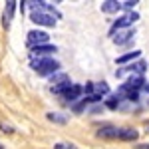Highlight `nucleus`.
Here are the masks:
<instances>
[{"instance_id":"obj_10","label":"nucleus","mask_w":149,"mask_h":149,"mask_svg":"<svg viewBox=\"0 0 149 149\" xmlns=\"http://www.w3.org/2000/svg\"><path fill=\"white\" fill-rule=\"evenodd\" d=\"M117 135H119V129L113 125H102L100 127V131H97V137H102V139H117Z\"/></svg>"},{"instance_id":"obj_9","label":"nucleus","mask_w":149,"mask_h":149,"mask_svg":"<svg viewBox=\"0 0 149 149\" xmlns=\"http://www.w3.org/2000/svg\"><path fill=\"white\" fill-rule=\"evenodd\" d=\"M133 36H135V30H131V28H127V30H117V34H113V40L117 46H121V44H127V42H131L133 40Z\"/></svg>"},{"instance_id":"obj_12","label":"nucleus","mask_w":149,"mask_h":149,"mask_svg":"<svg viewBox=\"0 0 149 149\" xmlns=\"http://www.w3.org/2000/svg\"><path fill=\"white\" fill-rule=\"evenodd\" d=\"M137 137H139V133L135 129H131V127L119 129V135H117V139H121V141H135Z\"/></svg>"},{"instance_id":"obj_25","label":"nucleus","mask_w":149,"mask_h":149,"mask_svg":"<svg viewBox=\"0 0 149 149\" xmlns=\"http://www.w3.org/2000/svg\"><path fill=\"white\" fill-rule=\"evenodd\" d=\"M135 149H149V143H139V145H135Z\"/></svg>"},{"instance_id":"obj_16","label":"nucleus","mask_w":149,"mask_h":149,"mask_svg":"<svg viewBox=\"0 0 149 149\" xmlns=\"http://www.w3.org/2000/svg\"><path fill=\"white\" fill-rule=\"evenodd\" d=\"M139 58H141V52H139V50H133V52H127V54H123V56H119L115 62H117V64H127V62L139 60Z\"/></svg>"},{"instance_id":"obj_26","label":"nucleus","mask_w":149,"mask_h":149,"mask_svg":"<svg viewBox=\"0 0 149 149\" xmlns=\"http://www.w3.org/2000/svg\"><path fill=\"white\" fill-rule=\"evenodd\" d=\"M141 90H143V92H145V93H149V81H145V86H143Z\"/></svg>"},{"instance_id":"obj_6","label":"nucleus","mask_w":149,"mask_h":149,"mask_svg":"<svg viewBox=\"0 0 149 149\" xmlns=\"http://www.w3.org/2000/svg\"><path fill=\"white\" fill-rule=\"evenodd\" d=\"M135 20H139V14L137 12H129L125 16H119L117 20H115L113 28H111V34H115V30H121V28H127L129 24H133Z\"/></svg>"},{"instance_id":"obj_27","label":"nucleus","mask_w":149,"mask_h":149,"mask_svg":"<svg viewBox=\"0 0 149 149\" xmlns=\"http://www.w3.org/2000/svg\"><path fill=\"white\" fill-rule=\"evenodd\" d=\"M145 129H147V133H149V121H147V123H145Z\"/></svg>"},{"instance_id":"obj_15","label":"nucleus","mask_w":149,"mask_h":149,"mask_svg":"<svg viewBox=\"0 0 149 149\" xmlns=\"http://www.w3.org/2000/svg\"><path fill=\"white\" fill-rule=\"evenodd\" d=\"M66 81H70V76H68V74H64V72H58V74H54V76H50V84H54L52 88L62 86V84H66Z\"/></svg>"},{"instance_id":"obj_2","label":"nucleus","mask_w":149,"mask_h":149,"mask_svg":"<svg viewBox=\"0 0 149 149\" xmlns=\"http://www.w3.org/2000/svg\"><path fill=\"white\" fill-rule=\"evenodd\" d=\"M26 44L30 46V50L36 46H42V44H50V36L44 30H30L28 38H26Z\"/></svg>"},{"instance_id":"obj_5","label":"nucleus","mask_w":149,"mask_h":149,"mask_svg":"<svg viewBox=\"0 0 149 149\" xmlns=\"http://www.w3.org/2000/svg\"><path fill=\"white\" fill-rule=\"evenodd\" d=\"M30 20L38 26H56V18L48 12H32L30 14Z\"/></svg>"},{"instance_id":"obj_21","label":"nucleus","mask_w":149,"mask_h":149,"mask_svg":"<svg viewBox=\"0 0 149 149\" xmlns=\"http://www.w3.org/2000/svg\"><path fill=\"white\" fill-rule=\"evenodd\" d=\"M54 149H78V147H76L74 143H56Z\"/></svg>"},{"instance_id":"obj_24","label":"nucleus","mask_w":149,"mask_h":149,"mask_svg":"<svg viewBox=\"0 0 149 149\" xmlns=\"http://www.w3.org/2000/svg\"><path fill=\"white\" fill-rule=\"evenodd\" d=\"M90 111H92V113H100V111H103V105H95V107H92Z\"/></svg>"},{"instance_id":"obj_19","label":"nucleus","mask_w":149,"mask_h":149,"mask_svg":"<svg viewBox=\"0 0 149 149\" xmlns=\"http://www.w3.org/2000/svg\"><path fill=\"white\" fill-rule=\"evenodd\" d=\"M86 105H88L86 100H80V103H74V105H72V111H74V113H81V111L86 109Z\"/></svg>"},{"instance_id":"obj_11","label":"nucleus","mask_w":149,"mask_h":149,"mask_svg":"<svg viewBox=\"0 0 149 149\" xmlns=\"http://www.w3.org/2000/svg\"><path fill=\"white\" fill-rule=\"evenodd\" d=\"M125 86L131 92H139V90L145 86V80H143V76H135V74H133V76H129L125 80Z\"/></svg>"},{"instance_id":"obj_14","label":"nucleus","mask_w":149,"mask_h":149,"mask_svg":"<svg viewBox=\"0 0 149 149\" xmlns=\"http://www.w3.org/2000/svg\"><path fill=\"white\" fill-rule=\"evenodd\" d=\"M121 102H123V97H121L119 93L115 92L113 95H109V97H107V102H105V107H109V109H119V107H121Z\"/></svg>"},{"instance_id":"obj_23","label":"nucleus","mask_w":149,"mask_h":149,"mask_svg":"<svg viewBox=\"0 0 149 149\" xmlns=\"http://www.w3.org/2000/svg\"><path fill=\"white\" fill-rule=\"evenodd\" d=\"M0 129H4V133H12V131H14V129H12L10 125H6V123H2V121H0Z\"/></svg>"},{"instance_id":"obj_13","label":"nucleus","mask_w":149,"mask_h":149,"mask_svg":"<svg viewBox=\"0 0 149 149\" xmlns=\"http://www.w3.org/2000/svg\"><path fill=\"white\" fill-rule=\"evenodd\" d=\"M119 10H123V8H121V2L107 0V2L102 4V12H105V14H113V12H119Z\"/></svg>"},{"instance_id":"obj_22","label":"nucleus","mask_w":149,"mask_h":149,"mask_svg":"<svg viewBox=\"0 0 149 149\" xmlns=\"http://www.w3.org/2000/svg\"><path fill=\"white\" fill-rule=\"evenodd\" d=\"M135 4H137L135 0H127V2H121V8H123V10H131Z\"/></svg>"},{"instance_id":"obj_20","label":"nucleus","mask_w":149,"mask_h":149,"mask_svg":"<svg viewBox=\"0 0 149 149\" xmlns=\"http://www.w3.org/2000/svg\"><path fill=\"white\" fill-rule=\"evenodd\" d=\"M50 121H56V123H66V117H62L60 113H48Z\"/></svg>"},{"instance_id":"obj_3","label":"nucleus","mask_w":149,"mask_h":149,"mask_svg":"<svg viewBox=\"0 0 149 149\" xmlns=\"http://www.w3.org/2000/svg\"><path fill=\"white\" fill-rule=\"evenodd\" d=\"M145 70H147V62H145V60H139V62H135V64H129V66H125V68H119L117 72H115V76L121 78V76H125L127 72H133L135 76H143Z\"/></svg>"},{"instance_id":"obj_18","label":"nucleus","mask_w":149,"mask_h":149,"mask_svg":"<svg viewBox=\"0 0 149 149\" xmlns=\"http://www.w3.org/2000/svg\"><path fill=\"white\" fill-rule=\"evenodd\" d=\"M70 88H72V81H66V84H62V86H56V88H50L54 93H60V95H64V93L68 92Z\"/></svg>"},{"instance_id":"obj_1","label":"nucleus","mask_w":149,"mask_h":149,"mask_svg":"<svg viewBox=\"0 0 149 149\" xmlns=\"http://www.w3.org/2000/svg\"><path fill=\"white\" fill-rule=\"evenodd\" d=\"M30 68L34 70L38 76H54L60 72V64L54 58H40V60H32Z\"/></svg>"},{"instance_id":"obj_8","label":"nucleus","mask_w":149,"mask_h":149,"mask_svg":"<svg viewBox=\"0 0 149 149\" xmlns=\"http://www.w3.org/2000/svg\"><path fill=\"white\" fill-rule=\"evenodd\" d=\"M81 93H84V88H81V86H78V84H72V88H70V90H68L66 93H64L62 97H64V100H66V102H68L70 105H74V103L80 100V95H81Z\"/></svg>"},{"instance_id":"obj_28","label":"nucleus","mask_w":149,"mask_h":149,"mask_svg":"<svg viewBox=\"0 0 149 149\" xmlns=\"http://www.w3.org/2000/svg\"><path fill=\"white\" fill-rule=\"evenodd\" d=\"M0 149H4V147H2V145H0Z\"/></svg>"},{"instance_id":"obj_17","label":"nucleus","mask_w":149,"mask_h":149,"mask_svg":"<svg viewBox=\"0 0 149 149\" xmlns=\"http://www.w3.org/2000/svg\"><path fill=\"white\" fill-rule=\"evenodd\" d=\"M93 93H97V95H107L109 93V86L105 84V81H97V84H93Z\"/></svg>"},{"instance_id":"obj_4","label":"nucleus","mask_w":149,"mask_h":149,"mask_svg":"<svg viewBox=\"0 0 149 149\" xmlns=\"http://www.w3.org/2000/svg\"><path fill=\"white\" fill-rule=\"evenodd\" d=\"M58 52V48L54 44H42V46H36L30 50V58L32 60H40V58H52V54Z\"/></svg>"},{"instance_id":"obj_7","label":"nucleus","mask_w":149,"mask_h":149,"mask_svg":"<svg viewBox=\"0 0 149 149\" xmlns=\"http://www.w3.org/2000/svg\"><path fill=\"white\" fill-rule=\"evenodd\" d=\"M16 4H18V2L8 0L6 6H4V14H2V28H4V30H10L12 16H14V10H16Z\"/></svg>"}]
</instances>
